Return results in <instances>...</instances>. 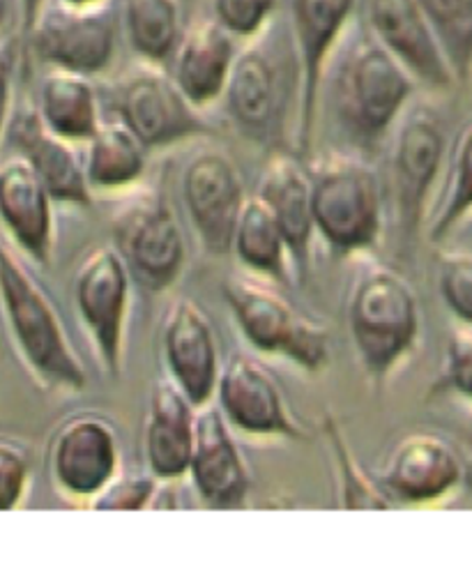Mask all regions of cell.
Returning a JSON list of instances; mask_svg holds the SVG:
<instances>
[{
  "instance_id": "ab89813d",
  "label": "cell",
  "mask_w": 472,
  "mask_h": 562,
  "mask_svg": "<svg viewBox=\"0 0 472 562\" xmlns=\"http://www.w3.org/2000/svg\"><path fill=\"white\" fill-rule=\"evenodd\" d=\"M5 14H8V0H0V26H3Z\"/></svg>"
},
{
  "instance_id": "f1b7e54d",
  "label": "cell",
  "mask_w": 472,
  "mask_h": 562,
  "mask_svg": "<svg viewBox=\"0 0 472 562\" xmlns=\"http://www.w3.org/2000/svg\"><path fill=\"white\" fill-rule=\"evenodd\" d=\"M472 215V123L463 127L459 134L454 153L450 180L445 187V196L429 224V240L442 243L452 236V231Z\"/></svg>"
},
{
  "instance_id": "4dcf8cb0",
  "label": "cell",
  "mask_w": 472,
  "mask_h": 562,
  "mask_svg": "<svg viewBox=\"0 0 472 562\" xmlns=\"http://www.w3.org/2000/svg\"><path fill=\"white\" fill-rule=\"evenodd\" d=\"M323 436L329 445V450L337 461L339 486H341V505L346 509H392V501L383 491L381 482H373L352 457L350 445L346 442L337 422L325 415L323 419Z\"/></svg>"
},
{
  "instance_id": "277c9868",
  "label": "cell",
  "mask_w": 472,
  "mask_h": 562,
  "mask_svg": "<svg viewBox=\"0 0 472 562\" xmlns=\"http://www.w3.org/2000/svg\"><path fill=\"white\" fill-rule=\"evenodd\" d=\"M310 173L314 226L329 251L356 256L373 249L383 233V187L375 171L358 157L333 153Z\"/></svg>"
},
{
  "instance_id": "7a4b0ae2",
  "label": "cell",
  "mask_w": 472,
  "mask_h": 562,
  "mask_svg": "<svg viewBox=\"0 0 472 562\" xmlns=\"http://www.w3.org/2000/svg\"><path fill=\"white\" fill-rule=\"evenodd\" d=\"M0 312L21 364L40 387L52 392L86 387V367L54 300L10 243H0Z\"/></svg>"
},
{
  "instance_id": "d4e9b609",
  "label": "cell",
  "mask_w": 472,
  "mask_h": 562,
  "mask_svg": "<svg viewBox=\"0 0 472 562\" xmlns=\"http://www.w3.org/2000/svg\"><path fill=\"white\" fill-rule=\"evenodd\" d=\"M37 111L56 136L83 148L104 123L100 92L92 77L49 67L40 83Z\"/></svg>"
},
{
  "instance_id": "f546056e",
  "label": "cell",
  "mask_w": 472,
  "mask_h": 562,
  "mask_svg": "<svg viewBox=\"0 0 472 562\" xmlns=\"http://www.w3.org/2000/svg\"><path fill=\"white\" fill-rule=\"evenodd\" d=\"M459 83L472 72V0H419Z\"/></svg>"
},
{
  "instance_id": "603a6c76",
  "label": "cell",
  "mask_w": 472,
  "mask_h": 562,
  "mask_svg": "<svg viewBox=\"0 0 472 562\" xmlns=\"http://www.w3.org/2000/svg\"><path fill=\"white\" fill-rule=\"evenodd\" d=\"M196 415L199 408L171 379H161L153 385L144 454L148 471L157 480L178 482L187 477L196 442Z\"/></svg>"
},
{
  "instance_id": "74e56055",
  "label": "cell",
  "mask_w": 472,
  "mask_h": 562,
  "mask_svg": "<svg viewBox=\"0 0 472 562\" xmlns=\"http://www.w3.org/2000/svg\"><path fill=\"white\" fill-rule=\"evenodd\" d=\"M44 3H46V0H21L23 33H26V31L33 26V21L37 19V14H40V10L44 8Z\"/></svg>"
},
{
  "instance_id": "6da1fadb",
  "label": "cell",
  "mask_w": 472,
  "mask_h": 562,
  "mask_svg": "<svg viewBox=\"0 0 472 562\" xmlns=\"http://www.w3.org/2000/svg\"><path fill=\"white\" fill-rule=\"evenodd\" d=\"M325 79L337 125L362 150L375 148L396 127L417 90L408 69L358 14L329 56Z\"/></svg>"
},
{
  "instance_id": "d590c367",
  "label": "cell",
  "mask_w": 472,
  "mask_h": 562,
  "mask_svg": "<svg viewBox=\"0 0 472 562\" xmlns=\"http://www.w3.org/2000/svg\"><path fill=\"white\" fill-rule=\"evenodd\" d=\"M438 387L472 402V325H457L447 339V353Z\"/></svg>"
},
{
  "instance_id": "52a82bcc",
  "label": "cell",
  "mask_w": 472,
  "mask_h": 562,
  "mask_svg": "<svg viewBox=\"0 0 472 562\" xmlns=\"http://www.w3.org/2000/svg\"><path fill=\"white\" fill-rule=\"evenodd\" d=\"M113 247L127 263L134 284L157 295L184 270L187 245L169 199L157 190L127 192L111 217Z\"/></svg>"
},
{
  "instance_id": "f35d334b",
  "label": "cell",
  "mask_w": 472,
  "mask_h": 562,
  "mask_svg": "<svg viewBox=\"0 0 472 562\" xmlns=\"http://www.w3.org/2000/svg\"><path fill=\"white\" fill-rule=\"evenodd\" d=\"M65 3H72V5H94V3H104V0H65Z\"/></svg>"
},
{
  "instance_id": "e0dca14e",
  "label": "cell",
  "mask_w": 472,
  "mask_h": 562,
  "mask_svg": "<svg viewBox=\"0 0 472 562\" xmlns=\"http://www.w3.org/2000/svg\"><path fill=\"white\" fill-rule=\"evenodd\" d=\"M463 477V461L450 442L436 434H411L396 442L378 482L392 505L434 507L452 498Z\"/></svg>"
},
{
  "instance_id": "d6a6232c",
  "label": "cell",
  "mask_w": 472,
  "mask_h": 562,
  "mask_svg": "<svg viewBox=\"0 0 472 562\" xmlns=\"http://www.w3.org/2000/svg\"><path fill=\"white\" fill-rule=\"evenodd\" d=\"M440 295L461 323L472 325V251H442L438 256Z\"/></svg>"
},
{
  "instance_id": "5b68a950",
  "label": "cell",
  "mask_w": 472,
  "mask_h": 562,
  "mask_svg": "<svg viewBox=\"0 0 472 562\" xmlns=\"http://www.w3.org/2000/svg\"><path fill=\"white\" fill-rule=\"evenodd\" d=\"M224 297L243 337L258 353L281 358L306 373H318L329 362V335L302 314L266 277L231 274Z\"/></svg>"
},
{
  "instance_id": "4316f807",
  "label": "cell",
  "mask_w": 472,
  "mask_h": 562,
  "mask_svg": "<svg viewBox=\"0 0 472 562\" xmlns=\"http://www.w3.org/2000/svg\"><path fill=\"white\" fill-rule=\"evenodd\" d=\"M231 251L245 270L270 281L286 279L289 263H293L289 243L283 238L274 213L258 194L247 196L240 210Z\"/></svg>"
},
{
  "instance_id": "e575fe53",
  "label": "cell",
  "mask_w": 472,
  "mask_h": 562,
  "mask_svg": "<svg viewBox=\"0 0 472 562\" xmlns=\"http://www.w3.org/2000/svg\"><path fill=\"white\" fill-rule=\"evenodd\" d=\"M279 0H210V14L240 42L261 33L277 16Z\"/></svg>"
},
{
  "instance_id": "836d02e7",
  "label": "cell",
  "mask_w": 472,
  "mask_h": 562,
  "mask_svg": "<svg viewBox=\"0 0 472 562\" xmlns=\"http://www.w3.org/2000/svg\"><path fill=\"white\" fill-rule=\"evenodd\" d=\"M31 454L14 438L0 436V512L19 509L31 488Z\"/></svg>"
},
{
  "instance_id": "ac0fdd59",
  "label": "cell",
  "mask_w": 472,
  "mask_h": 562,
  "mask_svg": "<svg viewBox=\"0 0 472 562\" xmlns=\"http://www.w3.org/2000/svg\"><path fill=\"white\" fill-rule=\"evenodd\" d=\"M161 348L169 379L196 408L215 402L222 373L220 344L207 314L192 297L169 304L161 323Z\"/></svg>"
},
{
  "instance_id": "484cf974",
  "label": "cell",
  "mask_w": 472,
  "mask_h": 562,
  "mask_svg": "<svg viewBox=\"0 0 472 562\" xmlns=\"http://www.w3.org/2000/svg\"><path fill=\"white\" fill-rule=\"evenodd\" d=\"M83 169L92 194H127L146 176L148 146L111 115L83 146Z\"/></svg>"
},
{
  "instance_id": "83f0119b",
  "label": "cell",
  "mask_w": 472,
  "mask_h": 562,
  "mask_svg": "<svg viewBox=\"0 0 472 562\" xmlns=\"http://www.w3.org/2000/svg\"><path fill=\"white\" fill-rule=\"evenodd\" d=\"M117 14L136 58L169 67L184 31L178 0H121Z\"/></svg>"
},
{
  "instance_id": "44dd1931",
  "label": "cell",
  "mask_w": 472,
  "mask_h": 562,
  "mask_svg": "<svg viewBox=\"0 0 472 562\" xmlns=\"http://www.w3.org/2000/svg\"><path fill=\"white\" fill-rule=\"evenodd\" d=\"M5 144L40 173L56 203H92V190L86 178L79 146L69 144L46 127L37 106L21 104L12 111Z\"/></svg>"
},
{
  "instance_id": "ffe728a7",
  "label": "cell",
  "mask_w": 472,
  "mask_h": 562,
  "mask_svg": "<svg viewBox=\"0 0 472 562\" xmlns=\"http://www.w3.org/2000/svg\"><path fill=\"white\" fill-rule=\"evenodd\" d=\"M187 477L192 480L199 498L212 509H238L249 498V465L215 404L199 408L196 442Z\"/></svg>"
},
{
  "instance_id": "5bb4252c",
  "label": "cell",
  "mask_w": 472,
  "mask_h": 562,
  "mask_svg": "<svg viewBox=\"0 0 472 562\" xmlns=\"http://www.w3.org/2000/svg\"><path fill=\"white\" fill-rule=\"evenodd\" d=\"M445 157V130L429 106H411L396 123L392 146V187L401 236H415Z\"/></svg>"
},
{
  "instance_id": "8fae6325",
  "label": "cell",
  "mask_w": 472,
  "mask_h": 562,
  "mask_svg": "<svg viewBox=\"0 0 472 562\" xmlns=\"http://www.w3.org/2000/svg\"><path fill=\"white\" fill-rule=\"evenodd\" d=\"M46 465L52 486L65 503L90 507L123 471L121 438L113 422L92 411L65 417L52 436Z\"/></svg>"
},
{
  "instance_id": "ba28073f",
  "label": "cell",
  "mask_w": 472,
  "mask_h": 562,
  "mask_svg": "<svg viewBox=\"0 0 472 562\" xmlns=\"http://www.w3.org/2000/svg\"><path fill=\"white\" fill-rule=\"evenodd\" d=\"M109 109L148 150L212 134L210 125L171 77L169 67L138 60L109 86Z\"/></svg>"
},
{
  "instance_id": "30bf717a",
  "label": "cell",
  "mask_w": 472,
  "mask_h": 562,
  "mask_svg": "<svg viewBox=\"0 0 472 562\" xmlns=\"http://www.w3.org/2000/svg\"><path fill=\"white\" fill-rule=\"evenodd\" d=\"M115 33L117 16L113 0L94 5L46 0L26 37L37 60L46 67L98 77L113 63Z\"/></svg>"
},
{
  "instance_id": "1f68e13d",
  "label": "cell",
  "mask_w": 472,
  "mask_h": 562,
  "mask_svg": "<svg viewBox=\"0 0 472 562\" xmlns=\"http://www.w3.org/2000/svg\"><path fill=\"white\" fill-rule=\"evenodd\" d=\"M159 484L150 471H121L102 494L92 501L90 509L98 512H141L150 509L157 501Z\"/></svg>"
},
{
  "instance_id": "9c48e42d",
  "label": "cell",
  "mask_w": 472,
  "mask_h": 562,
  "mask_svg": "<svg viewBox=\"0 0 472 562\" xmlns=\"http://www.w3.org/2000/svg\"><path fill=\"white\" fill-rule=\"evenodd\" d=\"M132 284V272L113 245L88 251L72 277L79 321L109 379L121 376L125 364Z\"/></svg>"
},
{
  "instance_id": "9a60e30c",
  "label": "cell",
  "mask_w": 472,
  "mask_h": 562,
  "mask_svg": "<svg viewBox=\"0 0 472 562\" xmlns=\"http://www.w3.org/2000/svg\"><path fill=\"white\" fill-rule=\"evenodd\" d=\"M215 406L228 427L247 438L306 440L270 369L251 356L235 353L222 364Z\"/></svg>"
},
{
  "instance_id": "2e32d148",
  "label": "cell",
  "mask_w": 472,
  "mask_h": 562,
  "mask_svg": "<svg viewBox=\"0 0 472 562\" xmlns=\"http://www.w3.org/2000/svg\"><path fill=\"white\" fill-rule=\"evenodd\" d=\"M364 21L417 86L445 95L459 83L419 0H364Z\"/></svg>"
},
{
  "instance_id": "60d3db41",
  "label": "cell",
  "mask_w": 472,
  "mask_h": 562,
  "mask_svg": "<svg viewBox=\"0 0 472 562\" xmlns=\"http://www.w3.org/2000/svg\"><path fill=\"white\" fill-rule=\"evenodd\" d=\"M470 79H472V72H470Z\"/></svg>"
},
{
  "instance_id": "8992f818",
  "label": "cell",
  "mask_w": 472,
  "mask_h": 562,
  "mask_svg": "<svg viewBox=\"0 0 472 562\" xmlns=\"http://www.w3.org/2000/svg\"><path fill=\"white\" fill-rule=\"evenodd\" d=\"M297 60L291 29L279 19L243 42L224 90L228 119L240 134L258 144L274 138L289 100V65Z\"/></svg>"
},
{
  "instance_id": "d6986e66",
  "label": "cell",
  "mask_w": 472,
  "mask_h": 562,
  "mask_svg": "<svg viewBox=\"0 0 472 562\" xmlns=\"http://www.w3.org/2000/svg\"><path fill=\"white\" fill-rule=\"evenodd\" d=\"M49 187L21 155L0 159V228L10 245L35 266H49L56 217Z\"/></svg>"
},
{
  "instance_id": "3957f363",
  "label": "cell",
  "mask_w": 472,
  "mask_h": 562,
  "mask_svg": "<svg viewBox=\"0 0 472 562\" xmlns=\"http://www.w3.org/2000/svg\"><path fill=\"white\" fill-rule=\"evenodd\" d=\"M419 302L411 281L383 263H367L348 295V330L371 383L383 385L419 341Z\"/></svg>"
},
{
  "instance_id": "4fadbf2b",
  "label": "cell",
  "mask_w": 472,
  "mask_h": 562,
  "mask_svg": "<svg viewBox=\"0 0 472 562\" xmlns=\"http://www.w3.org/2000/svg\"><path fill=\"white\" fill-rule=\"evenodd\" d=\"M180 192L189 224L196 231L203 249L226 256L233 233L247 201L245 184L231 155L215 146H203L184 164Z\"/></svg>"
},
{
  "instance_id": "cb8c5ba5",
  "label": "cell",
  "mask_w": 472,
  "mask_h": 562,
  "mask_svg": "<svg viewBox=\"0 0 472 562\" xmlns=\"http://www.w3.org/2000/svg\"><path fill=\"white\" fill-rule=\"evenodd\" d=\"M256 194L270 205L283 238L289 243L291 261L297 272L304 274L316 226L312 210V173L304 169L302 157L289 153L272 155L258 180Z\"/></svg>"
},
{
  "instance_id": "7402d4cb",
  "label": "cell",
  "mask_w": 472,
  "mask_h": 562,
  "mask_svg": "<svg viewBox=\"0 0 472 562\" xmlns=\"http://www.w3.org/2000/svg\"><path fill=\"white\" fill-rule=\"evenodd\" d=\"M238 42L212 14L184 26L169 72L196 109L203 111L224 98Z\"/></svg>"
},
{
  "instance_id": "8d00e7d4",
  "label": "cell",
  "mask_w": 472,
  "mask_h": 562,
  "mask_svg": "<svg viewBox=\"0 0 472 562\" xmlns=\"http://www.w3.org/2000/svg\"><path fill=\"white\" fill-rule=\"evenodd\" d=\"M19 60V42L10 33H0V148L5 144V134L12 119V88Z\"/></svg>"
},
{
  "instance_id": "7c38bea8",
  "label": "cell",
  "mask_w": 472,
  "mask_h": 562,
  "mask_svg": "<svg viewBox=\"0 0 472 562\" xmlns=\"http://www.w3.org/2000/svg\"><path fill=\"white\" fill-rule=\"evenodd\" d=\"M297 56V155L310 157L327 60L333 56L358 0H289Z\"/></svg>"
}]
</instances>
